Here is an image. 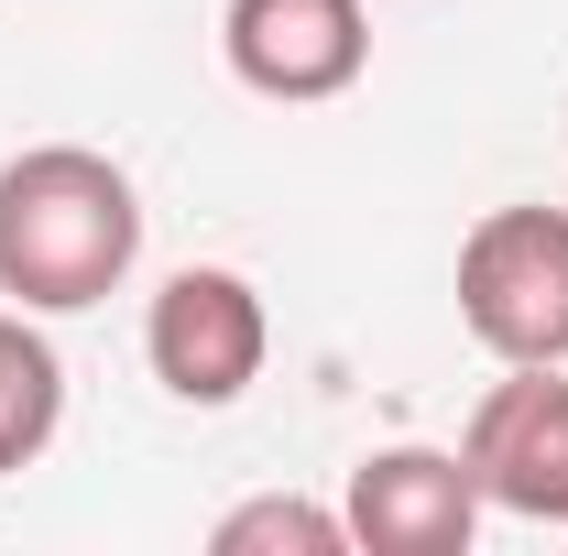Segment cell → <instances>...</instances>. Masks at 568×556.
I'll list each match as a JSON object with an SVG mask.
<instances>
[{
  "instance_id": "cell-4",
  "label": "cell",
  "mask_w": 568,
  "mask_h": 556,
  "mask_svg": "<svg viewBox=\"0 0 568 556\" xmlns=\"http://www.w3.org/2000/svg\"><path fill=\"white\" fill-rule=\"evenodd\" d=\"M219 55L252 99L274 110H317L351 99L372 66V11L361 0H230L219 11Z\"/></svg>"
},
{
  "instance_id": "cell-2",
  "label": "cell",
  "mask_w": 568,
  "mask_h": 556,
  "mask_svg": "<svg viewBox=\"0 0 568 556\" xmlns=\"http://www.w3.org/2000/svg\"><path fill=\"white\" fill-rule=\"evenodd\" d=\"M459 328L503 371L568 360V208H493L459 240Z\"/></svg>"
},
{
  "instance_id": "cell-8",
  "label": "cell",
  "mask_w": 568,
  "mask_h": 556,
  "mask_svg": "<svg viewBox=\"0 0 568 556\" xmlns=\"http://www.w3.org/2000/svg\"><path fill=\"white\" fill-rule=\"evenodd\" d=\"M219 556H351V524L306 491H263V502H230L209 524Z\"/></svg>"
},
{
  "instance_id": "cell-1",
  "label": "cell",
  "mask_w": 568,
  "mask_h": 556,
  "mask_svg": "<svg viewBox=\"0 0 568 556\" xmlns=\"http://www.w3.org/2000/svg\"><path fill=\"white\" fill-rule=\"evenodd\" d=\"M142 262V197L88 142H33L0 164V295L22 317H88Z\"/></svg>"
},
{
  "instance_id": "cell-7",
  "label": "cell",
  "mask_w": 568,
  "mask_h": 556,
  "mask_svg": "<svg viewBox=\"0 0 568 556\" xmlns=\"http://www.w3.org/2000/svg\"><path fill=\"white\" fill-rule=\"evenodd\" d=\"M67 425V360L44 349V328L22 306H0V481L33 470Z\"/></svg>"
},
{
  "instance_id": "cell-6",
  "label": "cell",
  "mask_w": 568,
  "mask_h": 556,
  "mask_svg": "<svg viewBox=\"0 0 568 556\" xmlns=\"http://www.w3.org/2000/svg\"><path fill=\"white\" fill-rule=\"evenodd\" d=\"M481 481L459 447H372L339 491V524L361 556H470L481 535Z\"/></svg>"
},
{
  "instance_id": "cell-3",
  "label": "cell",
  "mask_w": 568,
  "mask_h": 556,
  "mask_svg": "<svg viewBox=\"0 0 568 556\" xmlns=\"http://www.w3.org/2000/svg\"><path fill=\"white\" fill-rule=\"evenodd\" d=\"M142 360H153V382L175 393V404H241L252 382H263V360H274V317H263V295L252 274H230V262H186V274H164V295L142 306Z\"/></svg>"
},
{
  "instance_id": "cell-5",
  "label": "cell",
  "mask_w": 568,
  "mask_h": 556,
  "mask_svg": "<svg viewBox=\"0 0 568 556\" xmlns=\"http://www.w3.org/2000/svg\"><path fill=\"white\" fill-rule=\"evenodd\" d=\"M459 459H470V481H481L493 513L568 524V360H525L514 382H493L470 404Z\"/></svg>"
}]
</instances>
